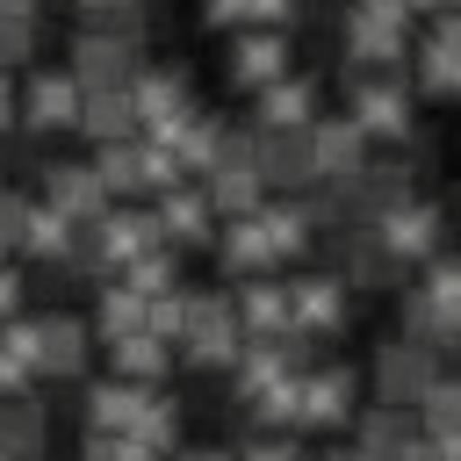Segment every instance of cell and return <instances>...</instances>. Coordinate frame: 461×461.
Segmentation results:
<instances>
[{"label": "cell", "instance_id": "cell-24", "mask_svg": "<svg viewBox=\"0 0 461 461\" xmlns=\"http://www.w3.org/2000/svg\"><path fill=\"white\" fill-rule=\"evenodd\" d=\"M223 144H230V130H223V122H209V115H194V122L173 137V151H180V166H187V173H209V166L223 158Z\"/></svg>", "mask_w": 461, "mask_h": 461}, {"label": "cell", "instance_id": "cell-8", "mask_svg": "<svg viewBox=\"0 0 461 461\" xmlns=\"http://www.w3.org/2000/svg\"><path fill=\"white\" fill-rule=\"evenodd\" d=\"M367 130L353 122V108L346 115H317L310 122V151H317V187H353L360 173H367Z\"/></svg>", "mask_w": 461, "mask_h": 461}, {"label": "cell", "instance_id": "cell-9", "mask_svg": "<svg viewBox=\"0 0 461 461\" xmlns=\"http://www.w3.org/2000/svg\"><path fill=\"white\" fill-rule=\"evenodd\" d=\"M79 216H65L50 194H36V202H22V216H14V252L22 259H43V267H72V252H79Z\"/></svg>", "mask_w": 461, "mask_h": 461}, {"label": "cell", "instance_id": "cell-26", "mask_svg": "<svg viewBox=\"0 0 461 461\" xmlns=\"http://www.w3.org/2000/svg\"><path fill=\"white\" fill-rule=\"evenodd\" d=\"M137 439H144V454H151V447H173V439H180V403H173L166 389H158V396L144 403V418H137Z\"/></svg>", "mask_w": 461, "mask_h": 461}, {"label": "cell", "instance_id": "cell-25", "mask_svg": "<svg viewBox=\"0 0 461 461\" xmlns=\"http://www.w3.org/2000/svg\"><path fill=\"white\" fill-rule=\"evenodd\" d=\"M43 447V418L29 396H0V454H36Z\"/></svg>", "mask_w": 461, "mask_h": 461}, {"label": "cell", "instance_id": "cell-20", "mask_svg": "<svg viewBox=\"0 0 461 461\" xmlns=\"http://www.w3.org/2000/svg\"><path fill=\"white\" fill-rule=\"evenodd\" d=\"M173 339H158L151 324H137V331H122V339H108V367L115 375H137V382H166L173 375Z\"/></svg>", "mask_w": 461, "mask_h": 461}, {"label": "cell", "instance_id": "cell-7", "mask_svg": "<svg viewBox=\"0 0 461 461\" xmlns=\"http://www.w3.org/2000/svg\"><path fill=\"white\" fill-rule=\"evenodd\" d=\"M360 375L353 367H339V360H324V367H303V382H295V425L303 432H339L360 403Z\"/></svg>", "mask_w": 461, "mask_h": 461}, {"label": "cell", "instance_id": "cell-19", "mask_svg": "<svg viewBox=\"0 0 461 461\" xmlns=\"http://www.w3.org/2000/svg\"><path fill=\"white\" fill-rule=\"evenodd\" d=\"M144 317H151V295L137 281H122V274H101V288H94V331H101V346L122 339V331H137Z\"/></svg>", "mask_w": 461, "mask_h": 461}, {"label": "cell", "instance_id": "cell-35", "mask_svg": "<svg viewBox=\"0 0 461 461\" xmlns=\"http://www.w3.org/2000/svg\"><path fill=\"white\" fill-rule=\"evenodd\" d=\"M447 7H461V0H447Z\"/></svg>", "mask_w": 461, "mask_h": 461}, {"label": "cell", "instance_id": "cell-3", "mask_svg": "<svg viewBox=\"0 0 461 461\" xmlns=\"http://www.w3.org/2000/svg\"><path fill=\"white\" fill-rule=\"evenodd\" d=\"M375 223V238L389 245V259L396 267H425L432 252H447V209L439 202H418V194H403V202H389L382 216H367Z\"/></svg>", "mask_w": 461, "mask_h": 461}, {"label": "cell", "instance_id": "cell-4", "mask_svg": "<svg viewBox=\"0 0 461 461\" xmlns=\"http://www.w3.org/2000/svg\"><path fill=\"white\" fill-rule=\"evenodd\" d=\"M288 58H295V50H288V29H281V22H252V29H230L223 79H230L238 94H259V86H274L281 72H295Z\"/></svg>", "mask_w": 461, "mask_h": 461}, {"label": "cell", "instance_id": "cell-17", "mask_svg": "<svg viewBox=\"0 0 461 461\" xmlns=\"http://www.w3.org/2000/svg\"><path fill=\"white\" fill-rule=\"evenodd\" d=\"M238 317H245L252 339H281V331H295V295L281 281L252 274V281H238Z\"/></svg>", "mask_w": 461, "mask_h": 461}, {"label": "cell", "instance_id": "cell-13", "mask_svg": "<svg viewBox=\"0 0 461 461\" xmlns=\"http://www.w3.org/2000/svg\"><path fill=\"white\" fill-rule=\"evenodd\" d=\"M43 194H50L65 216H79V223L108 216V202H115V187L101 180L94 158H58V166H43Z\"/></svg>", "mask_w": 461, "mask_h": 461}, {"label": "cell", "instance_id": "cell-12", "mask_svg": "<svg viewBox=\"0 0 461 461\" xmlns=\"http://www.w3.org/2000/svg\"><path fill=\"white\" fill-rule=\"evenodd\" d=\"M339 43H346V65H360V72H403L411 65V29L375 22V14H353V7L339 22Z\"/></svg>", "mask_w": 461, "mask_h": 461}, {"label": "cell", "instance_id": "cell-32", "mask_svg": "<svg viewBox=\"0 0 461 461\" xmlns=\"http://www.w3.org/2000/svg\"><path fill=\"white\" fill-rule=\"evenodd\" d=\"M43 0H0V14H36Z\"/></svg>", "mask_w": 461, "mask_h": 461}, {"label": "cell", "instance_id": "cell-2", "mask_svg": "<svg viewBox=\"0 0 461 461\" xmlns=\"http://www.w3.org/2000/svg\"><path fill=\"white\" fill-rule=\"evenodd\" d=\"M346 108H353V122H360L375 144H403L411 122H418V94H411L396 72H360V79L346 86Z\"/></svg>", "mask_w": 461, "mask_h": 461}, {"label": "cell", "instance_id": "cell-22", "mask_svg": "<svg viewBox=\"0 0 461 461\" xmlns=\"http://www.w3.org/2000/svg\"><path fill=\"white\" fill-rule=\"evenodd\" d=\"M101 331H86L79 317H43V375H58V382H72L79 367H86V346H94Z\"/></svg>", "mask_w": 461, "mask_h": 461}, {"label": "cell", "instance_id": "cell-16", "mask_svg": "<svg viewBox=\"0 0 461 461\" xmlns=\"http://www.w3.org/2000/svg\"><path fill=\"white\" fill-rule=\"evenodd\" d=\"M252 122H267V130H310L317 122V86L303 72H281L274 86L252 94Z\"/></svg>", "mask_w": 461, "mask_h": 461}, {"label": "cell", "instance_id": "cell-11", "mask_svg": "<svg viewBox=\"0 0 461 461\" xmlns=\"http://www.w3.org/2000/svg\"><path fill=\"white\" fill-rule=\"evenodd\" d=\"M158 223H166V245H180V252H194V245H216V194H209V180H173V187H158Z\"/></svg>", "mask_w": 461, "mask_h": 461}, {"label": "cell", "instance_id": "cell-31", "mask_svg": "<svg viewBox=\"0 0 461 461\" xmlns=\"http://www.w3.org/2000/svg\"><path fill=\"white\" fill-rule=\"evenodd\" d=\"M439 29H447V36L461 43V7H439Z\"/></svg>", "mask_w": 461, "mask_h": 461}, {"label": "cell", "instance_id": "cell-15", "mask_svg": "<svg viewBox=\"0 0 461 461\" xmlns=\"http://www.w3.org/2000/svg\"><path fill=\"white\" fill-rule=\"evenodd\" d=\"M274 259H281V252H274L259 209H245V216H230V230H216V267H223V281H252V274H267Z\"/></svg>", "mask_w": 461, "mask_h": 461}, {"label": "cell", "instance_id": "cell-33", "mask_svg": "<svg viewBox=\"0 0 461 461\" xmlns=\"http://www.w3.org/2000/svg\"><path fill=\"white\" fill-rule=\"evenodd\" d=\"M86 14H115V7H130V0H79Z\"/></svg>", "mask_w": 461, "mask_h": 461}, {"label": "cell", "instance_id": "cell-6", "mask_svg": "<svg viewBox=\"0 0 461 461\" xmlns=\"http://www.w3.org/2000/svg\"><path fill=\"white\" fill-rule=\"evenodd\" d=\"M432 382H439V346H425V339L403 331V339H389V346L375 353V396H382V403L418 411Z\"/></svg>", "mask_w": 461, "mask_h": 461}, {"label": "cell", "instance_id": "cell-30", "mask_svg": "<svg viewBox=\"0 0 461 461\" xmlns=\"http://www.w3.org/2000/svg\"><path fill=\"white\" fill-rule=\"evenodd\" d=\"M7 122H22V94L7 86V65H0V130H7Z\"/></svg>", "mask_w": 461, "mask_h": 461}, {"label": "cell", "instance_id": "cell-29", "mask_svg": "<svg viewBox=\"0 0 461 461\" xmlns=\"http://www.w3.org/2000/svg\"><path fill=\"white\" fill-rule=\"evenodd\" d=\"M353 14H375V22H396V29H411V22H418V7H411V0H353Z\"/></svg>", "mask_w": 461, "mask_h": 461}, {"label": "cell", "instance_id": "cell-5", "mask_svg": "<svg viewBox=\"0 0 461 461\" xmlns=\"http://www.w3.org/2000/svg\"><path fill=\"white\" fill-rule=\"evenodd\" d=\"M79 115H86V79H79L72 65H43V72H29V86H22V122H29L36 137L79 130Z\"/></svg>", "mask_w": 461, "mask_h": 461}, {"label": "cell", "instance_id": "cell-1", "mask_svg": "<svg viewBox=\"0 0 461 461\" xmlns=\"http://www.w3.org/2000/svg\"><path fill=\"white\" fill-rule=\"evenodd\" d=\"M245 346H252V331L238 317V288H194L187 331H180V360L202 367V375H230Z\"/></svg>", "mask_w": 461, "mask_h": 461}, {"label": "cell", "instance_id": "cell-28", "mask_svg": "<svg viewBox=\"0 0 461 461\" xmlns=\"http://www.w3.org/2000/svg\"><path fill=\"white\" fill-rule=\"evenodd\" d=\"M29 50H36V14H0V65L14 72L29 65Z\"/></svg>", "mask_w": 461, "mask_h": 461}, {"label": "cell", "instance_id": "cell-34", "mask_svg": "<svg viewBox=\"0 0 461 461\" xmlns=\"http://www.w3.org/2000/svg\"><path fill=\"white\" fill-rule=\"evenodd\" d=\"M411 7H418V14H439V7H447V0H411Z\"/></svg>", "mask_w": 461, "mask_h": 461}, {"label": "cell", "instance_id": "cell-10", "mask_svg": "<svg viewBox=\"0 0 461 461\" xmlns=\"http://www.w3.org/2000/svg\"><path fill=\"white\" fill-rule=\"evenodd\" d=\"M65 65H72L86 86H130V72H137L144 58H137V43H130L122 29H108V22H86V29L72 36Z\"/></svg>", "mask_w": 461, "mask_h": 461}, {"label": "cell", "instance_id": "cell-21", "mask_svg": "<svg viewBox=\"0 0 461 461\" xmlns=\"http://www.w3.org/2000/svg\"><path fill=\"white\" fill-rule=\"evenodd\" d=\"M144 115L130 101V86H86V115H79V137L86 144H108V137H137Z\"/></svg>", "mask_w": 461, "mask_h": 461}, {"label": "cell", "instance_id": "cell-18", "mask_svg": "<svg viewBox=\"0 0 461 461\" xmlns=\"http://www.w3.org/2000/svg\"><path fill=\"white\" fill-rule=\"evenodd\" d=\"M411 79L425 101H461V43L447 29H432L418 50H411Z\"/></svg>", "mask_w": 461, "mask_h": 461}, {"label": "cell", "instance_id": "cell-14", "mask_svg": "<svg viewBox=\"0 0 461 461\" xmlns=\"http://www.w3.org/2000/svg\"><path fill=\"white\" fill-rule=\"evenodd\" d=\"M346 288H353L346 274H303V281H288V295H295V331H303V339H331V331L346 324V310H353Z\"/></svg>", "mask_w": 461, "mask_h": 461}, {"label": "cell", "instance_id": "cell-23", "mask_svg": "<svg viewBox=\"0 0 461 461\" xmlns=\"http://www.w3.org/2000/svg\"><path fill=\"white\" fill-rule=\"evenodd\" d=\"M209 29H252V22H295V0H202Z\"/></svg>", "mask_w": 461, "mask_h": 461}, {"label": "cell", "instance_id": "cell-27", "mask_svg": "<svg viewBox=\"0 0 461 461\" xmlns=\"http://www.w3.org/2000/svg\"><path fill=\"white\" fill-rule=\"evenodd\" d=\"M43 367H36V353H22L7 331H0V396H29V382H36Z\"/></svg>", "mask_w": 461, "mask_h": 461}]
</instances>
